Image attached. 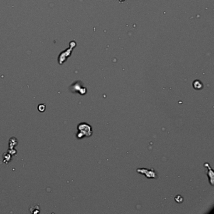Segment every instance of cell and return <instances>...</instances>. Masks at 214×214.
I'll return each mask as SVG.
<instances>
[{"mask_svg":"<svg viewBox=\"0 0 214 214\" xmlns=\"http://www.w3.org/2000/svg\"><path fill=\"white\" fill-rule=\"evenodd\" d=\"M45 109H46V107L44 104L40 105L38 106V110L40 111V112H43V111L45 110Z\"/></svg>","mask_w":214,"mask_h":214,"instance_id":"cell-1","label":"cell"}]
</instances>
